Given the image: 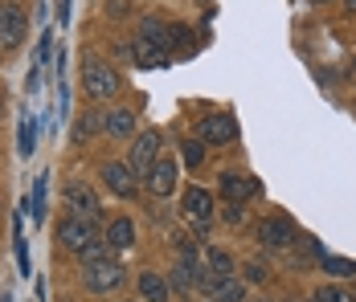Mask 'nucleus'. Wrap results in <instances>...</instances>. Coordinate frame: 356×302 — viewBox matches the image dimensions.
Masks as SVG:
<instances>
[{"label":"nucleus","mask_w":356,"mask_h":302,"mask_svg":"<svg viewBox=\"0 0 356 302\" xmlns=\"http://www.w3.org/2000/svg\"><path fill=\"white\" fill-rule=\"evenodd\" d=\"M262 184L254 176H242V171H221V196L225 204H246L250 196H258Z\"/></svg>","instance_id":"6"},{"label":"nucleus","mask_w":356,"mask_h":302,"mask_svg":"<svg viewBox=\"0 0 356 302\" xmlns=\"http://www.w3.org/2000/svg\"><path fill=\"white\" fill-rule=\"evenodd\" d=\"M180 208H184V217H188L197 229H205V225H209V217H213V196H209L205 188H197V184H193V188L184 192V204H180Z\"/></svg>","instance_id":"10"},{"label":"nucleus","mask_w":356,"mask_h":302,"mask_svg":"<svg viewBox=\"0 0 356 302\" xmlns=\"http://www.w3.org/2000/svg\"><path fill=\"white\" fill-rule=\"evenodd\" d=\"M103 127H107V119H103V115H95V110H90V115H82V119L74 123V143H90V135L103 131Z\"/></svg>","instance_id":"17"},{"label":"nucleus","mask_w":356,"mask_h":302,"mask_svg":"<svg viewBox=\"0 0 356 302\" xmlns=\"http://www.w3.org/2000/svg\"><path fill=\"white\" fill-rule=\"evenodd\" d=\"M82 282H86V290H95V294H107L115 290L119 282H123V266L107 258V262H95V266H82Z\"/></svg>","instance_id":"3"},{"label":"nucleus","mask_w":356,"mask_h":302,"mask_svg":"<svg viewBox=\"0 0 356 302\" xmlns=\"http://www.w3.org/2000/svg\"><path fill=\"white\" fill-rule=\"evenodd\" d=\"M82 86H86V94L95 102H107L119 94V74L107 62H99V58H82Z\"/></svg>","instance_id":"1"},{"label":"nucleus","mask_w":356,"mask_h":302,"mask_svg":"<svg viewBox=\"0 0 356 302\" xmlns=\"http://www.w3.org/2000/svg\"><path fill=\"white\" fill-rule=\"evenodd\" d=\"M140 299L143 302H168V282L156 269H143L140 274Z\"/></svg>","instance_id":"16"},{"label":"nucleus","mask_w":356,"mask_h":302,"mask_svg":"<svg viewBox=\"0 0 356 302\" xmlns=\"http://www.w3.org/2000/svg\"><path fill=\"white\" fill-rule=\"evenodd\" d=\"M303 302H320V299H303Z\"/></svg>","instance_id":"28"},{"label":"nucleus","mask_w":356,"mask_h":302,"mask_svg":"<svg viewBox=\"0 0 356 302\" xmlns=\"http://www.w3.org/2000/svg\"><path fill=\"white\" fill-rule=\"evenodd\" d=\"M258 241L270 245V249H283V245L295 241V225L286 217H266V221H258Z\"/></svg>","instance_id":"11"},{"label":"nucleus","mask_w":356,"mask_h":302,"mask_svg":"<svg viewBox=\"0 0 356 302\" xmlns=\"http://www.w3.org/2000/svg\"><path fill=\"white\" fill-rule=\"evenodd\" d=\"M131 58H136V66H160V62H168V37H136L131 41Z\"/></svg>","instance_id":"9"},{"label":"nucleus","mask_w":356,"mask_h":302,"mask_svg":"<svg viewBox=\"0 0 356 302\" xmlns=\"http://www.w3.org/2000/svg\"><path fill=\"white\" fill-rule=\"evenodd\" d=\"M95 221H82V217H66L62 225H58V241L66 245V249H74V253H82L90 241H95Z\"/></svg>","instance_id":"7"},{"label":"nucleus","mask_w":356,"mask_h":302,"mask_svg":"<svg viewBox=\"0 0 356 302\" xmlns=\"http://www.w3.org/2000/svg\"><path fill=\"white\" fill-rule=\"evenodd\" d=\"M103 184H107L119 201H131L140 192V171L131 168V164H107L103 168Z\"/></svg>","instance_id":"4"},{"label":"nucleus","mask_w":356,"mask_h":302,"mask_svg":"<svg viewBox=\"0 0 356 302\" xmlns=\"http://www.w3.org/2000/svg\"><path fill=\"white\" fill-rule=\"evenodd\" d=\"M0 302H13V299H8V294H4V299H0Z\"/></svg>","instance_id":"27"},{"label":"nucleus","mask_w":356,"mask_h":302,"mask_svg":"<svg viewBox=\"0 0 356 302\" xmlns=\"http://www.w3.org/2000/svg\"><path fill=\"white\" fill-rule=\"evenodd\" d=\"M168 37H172L168 45H188V37H193V29H188V25H172V29H168Z\"/></svg>","instance_id":"25"},{"label":"nucleus","mask_w":356,"mask_h":302,"mask_svg":"<svg viewBox=\"0 0 356 302\" xmlns=\"http://www.w3.org/2000/svg\"><path fill=\"white\" fill-rule=\"evenodd\" d=\"M320 266L332 274V278H353L356 274V262H348V258H332V253H323Z\"/></svg>","instance_id":"20"},{"label":"nucleus","mask_w":356,"mask_h":302,"mask_svg":"<svg viewBox=\"0 0 356 302\" xmlns=\"http://www.w3.org/2000/svg\"><path fill=\"white\" fill-rule=\"evenodd\" d=\"M205 262H209V274H217V278H234V258L225 253V249H209L205 253Z\"/></svg>","instance_id":"18"},{"label":"nucleus","mask_w":356,"mask_h":302,"mask_svg":"<svg viewBox=\"0 0 356 302\" xmlns=\"http://www.w3.org/2000/svg\"><path fill=\"white\" fill-rule=\"evenodd\" d=\"M197 139H201V143H217V147H225V143L238 139V123H234L229 115H205V119L197 123Z\"/></svg>","instance_id":"5"},{"label":"nucleus","mask_w":356,"mask_h":302,"mask_svg":"<svg viewBox=\"0 0 356 302\" xmlns=\"http://www.w3.org/2000/svg\"><path fill=\"white\" fill-rule=\"evenodd\" d=\"M107 135L111 139H131V135H136V115H131L127 106H115L107 115Z\"/></svg>","instance_id":"14"},{"label":"nucleus","mask_w":356,"mask_h":302,"mask_svg":"<svg viewBox=\"0 0 356 302\" xmlns=\"http://www.w3.org/2000/svg\"><path fill=\"white\" fill-rule=\"evenodd\" d=\"M180 160H184L188 168H197V164L205 160V143H201V139H184V143H180Z\"/></svg>","instance_id":"22"},{"label":"nucleus","mask_w":356,"mask_h":302,"mask_svg":"<svg viewBox=\"0 0 356 302\" xmlns=\"http://www.w3.org/2000/svg\"><path fill=\"white\" fill-rule=\"evenodd\" d=\"M348 4H353V8H356V0H348Z\"/></svg>","instance_id":"30"},{"label":"nucleus","mask_w":356,"mask_h":302,"mask_svg":"<svg viewBox=\"0 0 356 302\" xmlns=\"http://www.w3.org/2000/svg\"><path fill=\"white\" fill-rule=\"evenodd\" d=\"M107 245L111 249H131V245H136V225H131L127 217H115L107 225Z\"/></svg>","instance_id":"15"},{"label":"nucleus","mask_w":356,"mask_h":302,"mask_svg":"<svg viewBox=\"0 0 356 302\" xmlns=\"http://www.w3.org/2000/svg\"><path fill=\"white\" fill-rule=\"evenodd\" d=\"M107 12H111V17H127V12H131V0H111Z\"/></svg>","instance_id":"26"},{"label":"nucleus","mask_w":356,"mask_h":302,"mask_svg":"<svg viewBox=\"0 0 356 302\" xmlns=\"http://www.w3.org/2000/svg\"><path fill=\"white\" fill-rule=\"evenodd\" d=\"M213 302H217V299H213Z\"/></svg>","instance_id":"31"},{"label":"nucleus","mask_w":356,"mask_h":302,"mask_svg":"<svg viewBox=\"0 0 356 302\" xmlns=\"http://www.w3.org/2000/svg\"><path fill=\"white\" fill-rule=\"evenodd\" d=\"M62 196L70 204V217H82V221H103V204H99V192L82 180H70L62 188Z\"/></svg>","instance_id":"2"},{"label":"nucleus","mask_w":356,"mask_h":302,"mask_svg":"<svg viewBox=\"0 0 356 302\" xmlns=\"http://www.w3.org/2000/svg\"><path fill=\"white\" fill-rule=\"evenodd\" d=\"M25 12L17 8V4H4V17H0V45L4 49H13V45H21L25 41Z\"/></svg>","instance_id":"13"},{"label":"nucleus","mask_w":356,"mask_h":302,"mask_svg":"<svg viewBox=\"0 0 356 302\" xmlns=\"http://www.w3.org/2000/svg\"><path fill=\"white\" fill-rule=\"evenodd\" d=\"M0 17H4V4H0Z\"/></svg>","instance_id":"29"},{"label":"nucleus","mask_w":356,"mask_h":302,"mask_svg":"<svg viewBox=\"0 0 356 302\" xmlns=\"http://www.w3.org/2000/svg\"><path fill=\"white\" fill-rule=\"evenodd\" d=\"M160 160V131H143L136 139V147H131V168L140 171V180L147 176V168Z\"/></svg>","instance_id":"12"},{"label":"nucleus","mask_w":356,"mask_h":302,"mask_svg":"<svg viewBox=\"0 0 356 302\" xmlns=\"http://www.w3.org/2000/svg\"><path fill=\"white\" fill-rule=\"evenodd\" d=\"M17 151H21L25 160L37 151V123L33 119H21V143H17Z\"/></svg>","instance_id":"21"},{"label":"nucleus","mask_w":356,"mask_h":302,"mask_svg":"<svg viewBox=\"0 0 356 302\" xmlns=\"http://www.w3.org/2000/svg\"><path fill=\"white\" fill-rule=\"evenodd\" d=\"M78 258H82V266H95V262H107V258H111V245H107V237H95V241H90V245H86V249H82Z\"/></svg>","instance_id":"19"},{"label":"nucleus","mask_w":356,"mask_h":302,"mask_svg":"<svg viewBox=\"0 0 356 302\" xmlns=\"http://www.w3.org/2000/svg\"><path fill=\"white\" fill-rule=\"evenodd\" d=\"M316 299H320V302H353L340 286H323V294H316Z\"/></svg>","instance_id":"24"},{"label":"nucleus","mask_w":356,"mask_h":302,"mask_svg":"<svg viewBox=\"0 0 356 302\" xmlns=\"http://www.w3.org/2000/svg\"><path fill=\"white\" fill-rule=\"evenodd\" d=\"M143 184H147V192H152V196H168V192H172V184H177V160H172V156H160V160L147 168Z\"/></svg>","instance_id":"8"},{"label":"nucleus","mask_w":356,"mask_h":302,"mask_svg":"<svg viewBox=\"0 0 356 302\" xmlns=\"http://www.w3.org/2000/svg\"><path fill=\"white\" fill-rule=\"evenodd\" d=\"M242 274H246V282H266V278H270V266L254 258V262H246V266H242Z\"/></svg>","instance_id":"23"}]
</instances>
